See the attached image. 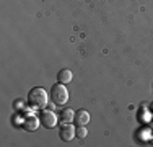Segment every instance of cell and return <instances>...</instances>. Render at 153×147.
I'll use <instances>...</instances> for the list:
<instances>
[{"label":"cell","instance_id":"obj_2","mask_svg":"<svg viewBox=\"0 0 153 147\" xmlns=\"http://www.w3.org/2000/svg\"><path fill=\"white\" fill-rule=\"evenodd\" d=\"M49 98L52 101V105L56 106H62L68 101V90L65 88V83H54L51 87V92H49Z\"/></svg>","mask_w":153,"mask_h":147},{"label":"cell","instance_id":"obj_3","mask_svg":"<svg viewBox=\"0 0 153 147\" xmlns=\"http://www.w3.org/2000/svg\"><path fill=\"white\" fill-rule=\"evenodd\" d=\"M39 119H41V124L46 128V129H51V128H54L57 124V116L56 113L52 111V110L46 108L41 111V115H39Z\"/></svg>","mask_w":153,"mask_h":147},{"label":"cell","instance_id":"obj_9","mask_svg":"<svg viewBox=\"0 0 153 147\" xmlns=\"http://www.w3.org/2000/svg\"><path fill=\"white\" fill-rule=\"evenodd\" d=\"M75 134H76V137L85 139L86 136H88V131H86L85 126H76V128H75Z\"/></svg>","mask_w":153,"mask_h":147},{"label":"cell","instance_id":"obj_1","mask_svg":"<svg viewBox=\"0 0 153 147\" xmlns=\"http://www.w3.org/2000/svg\"><path fill=\"white\" fill-rule=\"evenodd\" d=\"M47 101H49V95L41 87L31 88L30 93H28V105L33 106V108H44Z\"/></svg>","mask_w":153,"mask_h":147},{"label":"cell","instance_id":"obj_5","mask_svg":"<svg viewBox=\"0 0 153 147\" xmlns=\"http://www.w3.org/2000/svg\"><path fill=\"white\" fill-rule=\"evenodd\" d=\"M39 123H41V119H39V116H34V115H28L26 118L23 119V129L25 131H36L39 126Z\"/></svg>","mask_w":153,"mask_h":147},{"label":"cell","instance_id":"obj_8","mask_svg":"<svg viewBox=\"0 0 153 147\" xmlns=\"http://www.w3.org/2000/svg\"><path fill=\"white\" fill-rule=\"evenodd\" d=\"M72 70H68V69H62V70L57 74V80H59L60 83H68L72 80Z\"/></svg>","mask_w":153,"mask_h":147},{"label":"cell","instance_id":"obj_7","mask_svg":"<svg viewBox=\"0 0 153 147\" xmlns=\"http://www.w3.org/2000/svg\"><path fill=\"white\" fill-rule=\"evenodd\" d=\"M74 118H75V111L72 108H62V111H60V121L62 123H72L74 121Z\"/></svg>","mask_w":153,"mask_h":147},{"label":"cell","instance_id":"obj_4","mask_svg":"<svg viewBox=\"0 0 153 147\" xmlns=\"http://www.w3.org/2000/svg\"><path fill=\"white\" fill-rule=\"evenodd\" d=\"M59 136H60V139H62L64 142H70V141H74V137H76V134H75V128L72 126L70 123H65L64 126L60 128Z\"/></svg>","mask_w":153,"mask_h":147},{"label":"cell","instance_id":"obj_6","mask_svg":"<svg viewBox=\"0 0 153 147\" xmlns=\"http://www.w3.org/2000/svg\"><path fill=\"white\" fill-rule=\"evenodd\" d=\"M74 121H75L76 126H86L90 121V113L86 110H78V111H75Z\"/></svg>","mask_w":153,"mask_h":147}]
</instances>
